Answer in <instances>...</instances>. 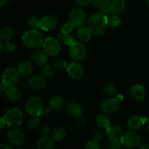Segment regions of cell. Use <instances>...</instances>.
I'll return each mask as SVG.
<instances>
[{
  "label": "cell",
  "mask_w": 149,
  "mask_h": 149,
  "mask_svg": "<svg viewBox=\"0 0 149 149\" xmlns=\"http://www.w3.org/2000/svg\"><path fill=\"white\" fill-rule=\"evenodd\" d=\"M87 26L91 29L93 34L102 35L108 26V17L100 12L94 13L87 19Z\"/></svg>",
  "instance_id": "6da1fadb"
},
{
  "label": "cell",
  "mask_w": 149,
  "mask_h": 149,
  "mask_svg": "<svg viewBox=\"0 0 149 149\" xmlns=\"http://www.w3.org/2000/svg\"><path fill=\"white\" fill-rule=\"evenodd\" d=\"M23 43L26 47L37 49L43 45L45 39L44 34L37 29H31L25 32L22 37Z\"/></svg>",
  "instance_id": "7a4b0ae2"
},
{
  "label": "cell",
  "mask_w": 149,
  "mask_h": 149,
  "mask_svg": "<svg viewBox=\"0 0 149 149\" xmlns=\"http://www.w3.org/2000/svg\"><path fill=\"white\" fill-rule=\"evenodd\" d=\"M43 108L42 100L38 96H32L29 97L25 105L26 112L33 117H38L42 115Z\"/></svg>",
  "instance_id": "3957f363"
},
{
  "label": "cell",
  "mask_w": 149,
  "mask_h": 149,
  "mask_svg": "<svg viewBox=\"0 0 149 149\" xmlns=\"http://www.w3.org/2000/svg\"><path fill=\"white\" fill-rule=\"evenodd\" d=\"M6 121L7 125L12 128H17L23 121V115L21 111L17 108L8 109L3 116Z\"/></svg>",
  "instance_id": "277c9868"
},
{
  "label": "cell",
  "mask_w": 149,
  "mask_h": 149,
  "mask_svg": "<svg viewBox=\"0 0 149 149\" xmlns=\"http://www.w3.org/2000/svg\"><path fill=\"white\" fill-rule=\"evenodd\" d=\"M87 15L86 12L80 7H74L70 10L69 21L75 28H81L87 22Z\"/></svg>",
  "instance_id": "5b68a950"
},
{
  "label": "cell",
  "mask_w": 149,
  "mask_h": 149,
  "mask_svg": "<svg viewBox=\"0 0 149 149\" xmlns=\"http://www.w3.org/2000/svg\"><path fill=\"white\" fill-rule=\"evenodd\" d=\"M68 53L73 61L79 62L85 58L87 55V49L84 43L81 42H75L69 47Z\"/></svg>",
  "instance_id": "8992f818"
},
{
  "label": "cell",
  "mask_w": 149,
  "mask_h": 149,
  "mask_svg": "<svg viewBox=\"0 0 149 149\" xmlns=\"http://www.w3.org/2000/svg\"><path fill=\"white\" fill-rule=\"evenodd\" d=\"M20 74L17 68H8L4 70L2 74V82L7 87H15L19 82L20 79Z\"/></svg>",
  "instance_id": "52a82bcc"
},
{
  "label": "cell",
  "mask_w": 149,
  "mask_h": 149,
  "mask_svg": "<svg viewBox=\"0 0 149 149\" xmlns=\"http://www.w3.org/2000/svg\"><path fill=\"white\" fill-rule=\"evenodd\" d=\"M141 136L136 131H129L124 133L121 142L122 146L127 148H134L138 147L141 143Z\"/></svg>",
  "instance_id": "ba28073f"
},
{
  "label": "cell",
  "mask_w": 149,
  "mask_h": 149,
  "mask_svg": "<svg viewBox=\"0 0 149 149\" xmlns=\"http://www.w3.org/2000/svg\"><path fill=\"white\" fill-rule=\"evenodd\" d=\"M44 50L49 56H56L61 49V44L58 39L54 37H47L43 44Z\"/></svg>",
  "instance_id": "9c48e42d"
},
{
  "label": "cell",
  "mask_w": 149,
  "mask_h": 149,
  "mask_svg": "<svg viewBox=\"0 0 149 149\" xmlns=\"http://www.w3.org/2000/svg\"><path fill=\"white\" fill-rule=\"evenodd\" d=\"M66 71L68 75L75 80H81L84 76V68L79 63L76 61L68 63Z\"/></svg>",
  "instance_id": "30bf717a"
},
{
  "label": "cell",
  "mask_w": 149,
  "mask_h": 149,
  "mask_svg": "<svg viewBox=\"0 0 149 149\" xmlns=\"http://www.w3.org/2000/svg\"><path fill=\"white\" fill-rule=\"evenodd\" d=\"M119 108V100L118 98H106L102 101L100 109L106 114H112L118 111Z\"/></svg>",
  "instance_id": "8fae6325"
},
{
  "label": "cell",
  "mask_w": 149,
  "mask_h": 149,
  "mask_svg": "<svg viewBox=\"0 0 149 149\" xmlns=\"http://www.w3.org/2000/svg\"><path fill=\"white\" fill-rule=\"evenodd\" d=\"M7 138L9 142L14 146H20L24 143L25 135L20 130L13 128L7 132Z\"/></svg>",
  "instance_id": "7c38bea8"
},
{
  "label": "cell",
  "mask_w": 149,
  "mask_h": 149,
  "mask_svg": "<svg viewBox=\"0 0 149 149\" xmlns=\"http://www.w3.org/2000/svg\"><path fill=\"white\" fill-rule=\"evenodd\" d=\"M148 122V119L143 116L133 115L129 117L127 121V127L130 130L138 131L140 130L143 127L145 124Z\"/></svg>",
  "instance_id": "4fadbf2b"
},
{
  "label": "cell",
  "mask_w": 149,
  "mask_h": 149,
  "mask_svg": "<svg viewBox=\"0 0 149 149\" xmlns=\"http://www.w3.org/2000/svg\"><path fill=\"white\" fill-rule=\"evenodd\" d=\"M31 62L39 67H44L47 65L48 61V55L45 50L35 49L31 55Z\"/></svg>",
  "instance_id": "5bb4252c"
},
{
  "label": "cell",
  "mask_w": 149,
  "mask_h": 149,
  "mask_svg": "<svg viewBox=\"0 0 149 149\" xmlns=\"http://www.w3.org/2000/svg\"><path fill=\"white\" fill-rule=\"evenodd\" d=\"M29 87L36 90H41L46 85V78L40 74H34L28 79Z\"/></svg>",
  "instance_id": "9a60e30c"
},
{
  "label": "cell",
  "mask_w": 149,
  "mask_h": 149,
  "mask_svg": "<svg viewBox=\"0 0 149 149\" xmlns=\"http://www.w3.org/2000/svg\"><path fill=\"white\" fill-rule=\"evenodd\" d=\"M58 20L55 16L52 15H47L41 19V29L45 31H50L57 27Z\"/></svg>",
  "instance_id": "2e32d148"
},
{
  "label": "cell",
  "mask_w": 149,
  "mask_h": 149,
  "mask_svg": "<svg viewBox=\"0 0 149 149\" xmlns=\"http://www.w3.org/2000/svg\"><path fill=\"white\" fill-rule=\"evenodd\" d=\"M106 134L109 141H121L123 137L124 132L122 128L117 125H110L106 129Z\"/></svg>",
  "instance_id": "e0dca14e"
},
{
  "label": "cell",
  "mask_w": 149,
  "mask_h": 149,
  "mask_svg": "<svg viewBox=\"0 0 149 149\" xmlns=\"http://www.w3.org/2000/svg\"><path fill=\"white\" fill-rule=\"evenodd\" d=\"M130 94L131 97L135 101L138 102V103H141L145 99V89L141 84H135L131 87Z\"/></svg>",
  "instance_id": "ac0fdd59"
},
{
  "label": "cell",
  "mask_w": 149,
  "mask_h": 149,
  "mask_svg": "<svg viewBox=\"0 0 149 149\" xmlns=\"http://www.w3.org/2000/svg\"><path fill=\"white\" fill-rule=\"evenodd\" d=\"M67 112L69 115L73 116L74 118H79L81 117L83 113V109L79 103H76V102H69L68 104L66 105Z\"/></svg>",
  "instance_id": "d6986e66"
},
{
  "label": "cell",
  "mask_w": 149,
  "mask_h": 149,
  "mask_svg": "<svg viewBox=\"0 0 149 149\" xmlns=\"http://www.w3.org/2000/svg\"><path fill=\"white\" fill-rule=\"evenodd\" d=\"M17 69L21 77H28L31 75L33 71V63L29 61H21L17 65Z\"/></svg>",
  "instance_id": "ffe728a7"
},
{
  "label": "cell",
  "mask_w": 149,
  "mask_h": 149,
  "mask_svg": "<svg viewBox=\"0 0 149 149\" xmlns=\"http://www.w3.org/2000/svg\"><path fill=\"white\" fill-rule=\"evenodd\" d=\"M52 138L48 135H43L36 143V149H53L55 142Z\"/></svg>",
  "instance_id": "44dd1931"
},
{
  "label": "cell",
  "mask_w": 149,
  "mask_h": 149,
  "mask_svg": "<svg viewBox=\"0 0 149 149\" xmlns=\"http://www.w3.org/2000/svg\"><path fill=\"white\" fill-rule=\"evenodd\" d=\"M109 7L113 14L119 15L125 11L126 8V1L125 0H111Z\"/></svg>",
  "instance_id": "7402d4cb"
},
{
  "label": "cell",
  "mask_w": 149,
  "mask_h": 149,
  "mask_svg": "<svg viewBox=\"0 0 149 149\" xmlns=\"http://www.w3.org/2000/svg\"><path fill=\"white\" fill-rule=\"evenodd\" d=\"M93 31L88 26H82L79 28L78 30V39L82 43H87L90 41L93 36Z\"/></svg>",
  "instance_id": "603a6c76"
},
{
  "label": "cell",
  "mask_w": 149,
  "mask_h": 149,
  "mask_svg": "<svg viewBox=\"0 0 149 149\" xmlns=\"http://www.w3.org/2000/svg\"><path fill=\"white\" fill-rule=\"evenodd\" d=\"M65 101L63 97L61 95H54L49 99V106L51 108L52 111H60L64 107Z\"/></svg>",
  "instance_id": "cb8c5ba5"
},
{
  "label": "cell",
  "mask_w": 149,
  "mask_h": 149,
  "mask_svg": "<svg viewBox=\"0 0 149 149\" xmlns=\"http://www.w3.org/2000/svg\"><path fill=\"white\" fill-rule=\"evenodd\" d=\"M5 96L9 100L13 102H18L22 98L21 93L15 87H8L5 92Z\"/></svg>",
  "instance_id": "d4e9b609"
},
{
  "label": "cell",
  "mask_w": 149,
  "mask_h": 149,
  "mask_svg": "<svg viewBox=\"0 0 149 149\" xmlns=\"http://www.w3.org/2000/svg\"><path fill=\"white\" fill-rule=\"evenodd\" d=\"M52 138H53V140L55 141H61L62 140L65 139L66 138V131L62 127H58L55 128V129L52 130Z\"/></svg>",
  "instance_id": "484cf974"
},
{
  "label": "cell",
  "mask_w": 149,
  "mask_h": 149,
  "mask_svg": "<svg viewBox=\"0 0 149 149\" xmlns=\"http://www.w3.org/2000/svg\"><path fill=\"white\" fill-rule=\"evenodd\" d=\"M57 39H58L60 42L64 44L65 45H68V46H71L75 42L74 38L70 35V33H64V32L61 31L57 36Z\"/></svg>",
  "instance_id": "4316f807"
},
{
  "label": "cell",
  "mask_w": 149,
  "mask_h": 149,
  "mask_svg": "<svg viewBox=\"0 0 149 149\" xmlns=\"http://www.w3.org/2000/svg\"><path fill=\"white\" fill-rule=\"evenodd\" d=\"M95 122L97 126L100 128H103H103L106 129L111 125L110 119H109V116L106 114H103V113L97 115V117H96Z\"/></svg>",
  "instance_id": "83f0119b"
},
{
  "label": "cell",
  "mask_w": 149,
  "mask_h": 149,
  "mask_svg": "<svg viewBox=\"0 0 149 149\" xmlns=\"http://www.w3.org/2000/svg\"><path fill=\"white\" fill-rule=\"evenodd\" d=\"M13 36V30L10 29L8 26H5L1 30V33H0V38H1V41L4 43L6 42H10Z\"/></svg>",
  "instance_id": "f1b7e54d"
},
{
  "label": "cell",
  "mask_w": 149,
  "mask_h": 149,
  "mask_svg": "<svg viewBox=\"0 0 149 149\" xmlns=\"http://www.w3.org/2000/svg\"><path fill=\"white\" fill-rule=\"evenodd\" d=\"M27 24L31 29H38L41 28V20L36 16L32 15L28 18Z\"/></svg>",
  "instance_id": "f546056e"
},
{
  "label": "cell",
  "mask_w": 149,
  "mask_h": 149,
  "mask_svg": "<svg viewBox=\"0 0 149 149\" xmlns=\"http://www.w3.org/2000/svg\"><path fill=\"white\" fill-rule=\"evenodd\" d=\"M0 47H1V52L4 51L6 53H12L16 49V45L13 42H6L4 43L1 41L0 42Z\"/></svg>",
  "instance_id": "4dcf8cb0"
},
{
  "label": "cell",
  "mask_w": 149,
  "mask_h": 149,
  "mask_svg": "<svg viewBox=\"0 0 149 149\" xmlns=\"http://www.w3.org/2000/svg\"><path fill=\"white\" fill-rule=\"evenodd\" d=\"M55 68H54V66L52 67L50 65H46L43 67V69H42V74L43 76L47 79H52L55 77Z\"/></svg>",
  "instance_id": "1f68e13d"
},
{
  "label": "cell",
  "mask_w": 149,
  "mask_h": 149,
  "mask_svg": "<svg viewBox=\"0 0 149 149\" xmlns=\"http://www.w3.org/2000/svg\"><path fill=\"white\" fill-rule=\"evenodd\" d=\"M121 24V19L118 15H113L108 17V26L111 28H116Z\"/></svg>",
  "instance_id": "d6a6232c"
},
{
  "label": "cell",
  "mask_w": 149,
  "mask_h": 149,
  "mask_svg": "<svg viewBox=\"0 0 149 149\" xmlns=\"http://www.w3.org/2000/svg\"><path fill=\"white\" fill-rule=\"evenodd\" d=\"M103 93L106 95L107 96H113V95L116 94V88L113 84L111 83H108V84H105L104 87L103 88Z\"/></svg>",
  "instance_id": "836d02e7"
},
{
  "label": "cell",
  "mask_w": 149,
  "mask_h": 149,
  "mask_svg": "<svg viewBox=\"0 0 149 149\" xmlns=\"http://www.w3.org/2000/svg\"><path fill=\"white\" fill-rule=\"evenodd\" d=\"M110 0H92L91 2L95 7L100 10L107 7L110 4Z\"/></svg>",
  "instance_id": "e575fe53"
},
{
  "label": "cell",
  "mask_w": 149,
  "mask_h": 149,
  "mask_svg": "<svg viewBox=\"0 0 149 149\" xmlns=\"http://www.w3.org/2000/svg\"><path fill=\"white\" fill-rule=\"evenodd\" d=\"M39 119L38 117H33L29 120L27 122V128L30 131H34L39 127Z\"/></svg>",
  "instance_id": "d590c367"
},
{
  "label": "cell",
  "mask_w": 149,
  "mask_h": 149,
  "mask_svg": "<svg viewBox=\"0 0 149 149\" xmlns=\"http://www.w3.org/2000/svg\"><path fill=\"white\" fill-rule=\"evenodd\" d=\"M68 65V64L67 63V62L65 60L58 59L54 62L53 66L56 70H58V71H63V70L66 69Z\"/></svg>",
  "instance_id": "8d00e7d4"
},
{
  "label": "cell",
  "mask_w": 149,
  "mask_h": 149,
  "mask_svg": "<svg viewBox=\"0 0 149 149\" xmlns=\"http://www.w3.org/2000/svg\"><path fill=\"white\" fill-rule=\"evenodd\" d=\"M75 26L72 24V23L70 21H67L64 23L61 27V31L64 32V33H71L74 29Z\"/></svg>",
  "instance_id": "74e56055"
},
{
  "label": "cell",
  "mask_w": 149,
  "mask_h": 149,
  "mask_svg": "<svg viewBox=\"0 0 149 149\" xmlns=\"http://www.w3.org/2000/svg\"><path fill=\"white\" fill-rule=\"evenodd\" d=\"M102 129H103V128L99 127V129L96 130L95 131L94 134H93V139L95 140L97 142L101 141L103 139V138H104L105 134H106V132H105Z\"/></svg>",
  "instance_id": "f35d334b"
},
{
  "label": "cell",
  "mask_w": 149,
  "mask_h": 149,
  "mask_svg": "<svg viewBox=\"0 0 149 149\" xmlns=\"http://www.w3.org/2000/svg\"><path fill=\"white\" fill-rule=\"evenodd\" d=\"M100 146L99 142L96 141L95 140H91L88 141L87 143L84 145V149H100Z\"/></svg>",
  "instance_id": "ab89813d"
},
{
  "label": "cell",
  "mask_w": 149,
  "mask_h": 149,
  "mask_svg": "<svg viewBox=\"0 0 149 149\" xmlns=\"http://www.w3.org/2000/svg\"><path fill=\"white\" fill-rule=\"evenodd\" d=\"M122 144L121 141H110L108 143L107 149H120Z\"/></svg>",
  "instance_id": "60d3db41"
},
{
  "label": "cell",
  "mask_w": 149,
  "mask_h": 149,
  "mask_svg": "<svg viewBox=\"0 0 149 149\" xmlns=\"http://www.w3.org/2000/svg\"><path fill=\"white\" fill-rule=\"evenodd\" d=\"M42 132L44 135H49V134L52 133V129H51L50 126L48 125H46L43 126V127H42Z\"/></svg>",
  "instance_id": "b9f144b4"
},
{
  "label": "cell",
  "mask_w": 149,
  "mask_h": 149,
  "mask_svg": "<svg viewBox=\"0 0 149 149\" xmlns=\"http://www.w3.org/2000/svg\"><path fill=\"white\" fill-rule=\"evenodd\" d=\"M100 13H102L103 15H106L107 17H111V16L113 15H114L113 13H112L111 10V9L109 8V6H108L107 7H106V8L102 9V10H100Z\"/></svg>",
  "instance_id": "7bdbcfd3"
},
{
  "label": "cell",
  "mask_w": 149,
  "mask_h": 149,
  "mask_svg": "<svg viewBox=\"0 0 149 149\" xmlns=\"http://www.w3.org/2000/svg\"><path fill=\"white\" fill-rule=\"evenodd\" d=\"M51 108L49 106H45V107L43 108V110H42V115H44V116H48V115L51 112Z\"/></svg>",
  "instance_id": "ee69618b"
},
{
  "label": "cell",
  "mask_w": 149,
  "mask_h": 149,
  "mask_svg": "<svg viewBox=\"0 0 149 149\" xmlns=\"http://www.w3.org/2000/svg\"><path fill=\"white\" fill-rule=\"evenodd\" d=\"M77 4L80 6H86L92 1V0H76Z\"/></svg>",
  "instance_id": "f6af8a7d"
},
{
  "label": "cell",
  "mask_w": 149,
  "mask_h": 149,
  "mask_svg": "<svg viewBox=\"0 0 149 149\" xmlns=\"http://www.w3.org/2000/svg\"><path fill=\"white\" fill-rule=\"evenodd\" d=\"M7 86L5 85V84H4V83L3 82H1V86H0V94L1 95H3L4 94V93H5V92H6V89H7Z\"/></svg>",
  "instance_id": "bcb514c9"
},
{
  "label": "cell",
  "mask_w": 149,
  "mask_h": 149,
  "mask_svg": "<svg viewBox=\"0 0 149 149\" xmlns=\"http://www.w3.org/2000/svg\"><path fill=\"white\" fill-rule=\"evenodd\" d=\"M6 125H7V123H6L5 119H4L3 117L1 118V119H0V127H1V130L4 129V127L6 126Z\"/></svg>",
  "instance_id": "7dc6e473"
},
{
  "label": "cell",
  "mask_w": 149,
  "mask_h": 149,
  "mask_svg": "<svg viewBox=\"0 0 149 149\" xmlns=\"http://www.w3.org/2000/svg\"><path fill=\"white\" fill-rule=\"evenodd\" d=\"M138 149H149V145L146 143L142 144V145H139L138 146Z\"/></svg>",
  "instance_id": "c3c4849f"
},
{
  "label": "cell",
  "mask_w": 149,
  "mask_h": 149,
  "mask_svg": "<svg viewBox=\"0 0 149 149\" xmlns=\"http://www.w3.org/2000/svg\"><path fill=\"white\" fill-rule=\"evenodd\" d=\"M0 149H13L10 146L7 145V144H4V143H1L0 145Z\"/></svg>",
  "instance_id": "681fc988"
},
{
  "label": "cell",
  "mask_w": 149,
  "mask_h": 149,
  "mask_svg": "<svg viewBox=\"0 0 149 149\" xmlns=\"http://www.w3.org/2000/svg\"><path fill=\"white\" fill-rule=\"evenodd\" d=\"M8 1V0H0V5L4 6V4H6Z\"/></svg>",
  "instance_id": "f907efd6"
},
{
  "label": "cell",
  "mask_w": 149,
  "mask_h": 149,
  "mask_svg": "<svg viewBox=\"0 0 149 149\" xmlns=\"http://www.w3.org/2000/svg\"><path fill=\"white\" fill-rule=\"evenodd\" d=\"M147 4H148V6L149 7V0H147Z\"/></svg>",
  "instance_id": "816d5d0a"
},
{
  "label": "cell",
  "mask_w": 149,
  "mask_h": 149,
  "mask_svg": "<svg viewBox=\"0 0 149 149\" xmlns=\"http://www.w3.org/2000/svg\"><path fill=\"white\" fill-rule=\"evenodd\" d=\"M17 149H26V148H22V147H20V148H18Z\"/></svg>",
  "instance_id": "f5cc1de1"
},
{
  "label": "cell",
  "mask_w": 149,
  "mask_h": 149,
  "mask_svg": "<svg viewBox=\"0 0 149 149\" xmlns=\"http://www.w3.org/2000/svg\"><path fill=\"white\" fill-rule=\"evenodd\" d=\"M148 131H149V125H148Z\"/></svg>",
  "instance_id": "db71d44e"
}]
</instances>
